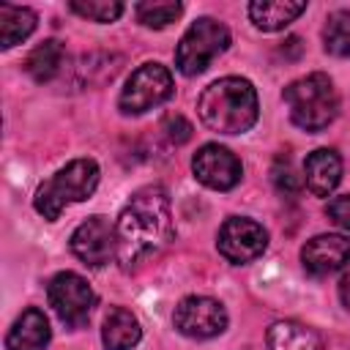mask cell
<instances>
[{
  "mask_svg": "<svg viewBox=\"0 0 350 350\" xmlns=\"http://www.w3.org/2000/svg\"><path fill=\"white\" fill-rule=\"evenodd\" d=\"M268 350H323V336L298 320H276L265 334Z\"/></svg>",
  "mask_w": 350,
  "mask_h": 350,
  "instance_id": "15",
  "label": "cell"
},
{
  "mask_svg": "<svg viewBox=\"0 0 350 350\" xmlns=\"http://www.w3.org/2000/svg\"><path fill=\"white\" fill-rule=\"evenodd\" d=\"M98 175L101 172H98V164L93 159H74V161H68L49 180H44L38 186L36 200H33L36 211L44 219L55 221L66 211V205L82 202V200H88L96 191Z\"/></svg>",
  "mask_w": 350,
  "mask_h": 350,
  "instance_id": "3",
  "label": "cell"
},
{
  "mask_svg": "<svg viewBox=\"0 0 350 350\" xmlns=\"http://www.w3.org/2000/svg\"><path fill=\"white\" fill-rule=\"evenodd\" d=\"M68 8L90 22H115L123 14V3L118 0H71Z\"/></svg>",
  "mask_w": 350,
  "mask_h": 350,
  "instance_id": "22",
  "label": "cell"
},
{
  "mask_svg": "<svg viewBox=\"0 0 350 350\" xmlns=\"http://www.w3.org/2000/svg\"><path fill=\"white\" fill-rule=\"evenodd\" d=\"M142 339L139 320L126 309V306H112L104 317L101 328V342L107 350H131Z\"/></svg>",
  "mask_w": 350,
  "mask_h": 350,
  "instance_id": "17",
  "label": "cell"
},
{
  "mask_svg": "<svg viewBox=\"0 0 350 350\" xmlns=\"http://www.w3.org/2000/svg\"><path fill=\"white\" fill-rule=\"evenodd\" d=\"M271 175H273V183H276V189H279L282 194H295V191H298V186H301V180L293 175L290 161H282V159H279V161L273 164Z\"/></svg>",
  "mask_w": 350,
  "mask_h": 350,
  "instance_id": "23",
  "label": "cell"
},
{
  "mask_svg": "<svg viewBox=\"0 0 350 350\" xmlns=\"http://www.w3.org/2000/svg\"><path fill=\"white\" fill-rule=\"evenodd\" d=\"M342 180V159L331 148H317L304 161V183L314 197H328Z\"/></svg>",
  "mask_w": 350,
  "mask_h": 350,
  "instance_id": "13",
  "label": "cell"
},
{
  "mask_svg": "<svg viewBox=\"0 0 350 350\" xmlns=\"http://www.w3.org/2000/svg\"><path fill=\"white\" fill-rule=\"evenodd\" d=\"M323 46L328 55L350 57V11H334L323 27Z\"/></svg>",
  "mask_w": 350,
  "mask_h": 350,
  "instance_id": "20",
  "label": "cell"
},
{
  "mask_svg": "<svg viewBox=\"0 0 350 350\" xmlns=\"http://www.w3.org/2000/svg\"><path fill=\"white\" fill-rule=\"evenodd\" d=\"M304 11H306V3L304 0H257V3L249 5V16H252L254 27L257 30H265V33L284 30Z\"/></svg>",
  "mask_w": 350,
  "mask_h": 350,
  "instance_id": "16",
  "label": "cell"
},
{
  "mask_svg": "<svg viewBox=\"0 0 350 350\" xmlns=\"http://www.w3.org/2000/svg\"><path fill=\"white\" fill-rule=\"evenodd\" d=\"M191 170H194V178L213 191L235 189L241 183V175H243L238 156L232 150H227L224 145H216V142H208L194 153Z\"/></svg>",
  "mask_w": 350,
  "mask_h": 350,
  "instance_id": "11",
  "label": "cell"
},
{
  "mask_svg": "<svg viewBox=\"0 0 350 350\" xmlns=\"http://www.w3.org/2000/svg\"><path fill=\"white\" fill-rule=\"evenodd\" d=\"M46 298H49V306L55 309V314L68 328L85 325L88 317H90V312H93V306H96V293L74 271L55 273L49 279V284H46Z\"/></svg>",
  "mask_w": 350,
  "mask_h": 350,
  "instance_id": "7",
  "label": "cell"
},
{
  "mask_svg": "<svg viewBox=\"0 0 350 350\" xmlns=\"http://www.w3.org/2000/svg\"><path fill=\"white\" fill-rule=\"evenodd\" d=\"M284 104L290 109V118L304 131H323L339 112V96L334 82L314 71L306 74L284 88Z\"/></svg>",
  "mask_w": 350,
  "mask_h": 350,
  "instance_id": "4",
  "label": "cell"
},
{
  "mask_svg": "<svg viewBox=\"0 0 350 350\" xmlns=\"http://www.w3.org/2000/svg\"><path fill=\"white\" fill-rule=\"evenodd\" d=\"M161 129H164L167 139L175 142V145H183L186 139H191V123H189L183 115H170Z\"/></svg>",
  "mask_w": 350,
  "mask_h": 350,
  "instance_id": "25",
  "label": "cell"
},
{
  "mask_svg": "<svg viewBox=\"0 0 350 350\" xmlns=\"http://www.w3.org/2000/svg\"><path fill=\"white\" fill-rule=\"evenodd\" d=\"M63 57H66L63 44L55 41V38H46V41H41L38 46L30 49V55L25 57V71H27L36 82H49V79L60 71Z\"/></svg>",
  "mask_w": 350,
  "mask_h": 350,
  "instance_id": "19",
  "label": "cell"
},
{
  "mask_svg": "<svg viewBox=\"0 0 350 350\" xmlns=\"http://www.w3.org/2000/svg\"><path fill=\"white\" fill-rule=\"evenodd\" d=\"M118 262L131 271L139 262L161 254L172 241V211L164 186H142L123 205L118 221Z\"/></svg>",
  "mask_w": 350,
  "mask_h": 350,
  "instance_id": "1",
  "label": "cell"
},
{
  "mask_svg": "<svg viewBox=\"0 0 350 350\" xmlns=\"http://www.w3.org/2000/svg\"><path fill=\"white\" fill-rule=\"evenodd\" d=\"M268 246V232L262 224L246 216H230L216 235L219 254L232 265H246L257 260Z\"/></svg>",
  "mask_w": 350,
  "mask_h": 350,
  "instance_id": "8",
  "label": "cell"
},
{
  "mask_svg": "<svg viewBox=\"0 0 350 350\" xmlns=\"http://www.w3.org/2000/svg\"><path fill=\"white\" fill-rule=\"evenodd\" d=\"M49 345V320L41 309H25L5 336V350H46Z\"/></svg>",
  "mask_w": 350,
  "mask_h": 350,
  "instance_id": "14",
  "label": "cell"
},
{
  "mask_svg": "<svg viewBox=\"0 0 350 350\" xmlns=\"http://www.w3.org/2000/svg\"><path fill=\"white\" fill-rule=\"evenodd\" d=\"M71 252L90 268L107 265L118 257V235L115 224L107 216H90L71 232Z\"/></svg>",
  "mask_w": 350,
  "mask_h": 350,
  "instance_id": "9",
  "label": "cell"
},
{
  "mask_svg": "<svg viewBox=\"0 0 350 350\" xmlns=\"http://www.w3.org/2000/svg\"><path fill=\"white\" fill-rule=\"evenodd\" d=\"M175 328L191 339H211L227 328V312L208 295H189L175 306Z\"/></svg>",
  "mask_w": 350,
  "mask_h": 350,
  "instance_id": "10",
  "label": "cell"
},
{
  "mask_svg": "<svg viewBox=\"0 0 350 350\" xmlns=\"http://www.w3.org/2000/svg\"><path fill=\"white\" fill-rule=\"evenodd\" d=\"M134 14H137L139 25L159 30V27L172 25V22L183 14V5H180V3H172V0H161V3H137V5H134Z\"/></svg>",
  "mask_w": 350,
  "mask_h": 350,
  "instance_id": "21",
  "label": "cell"
},
{
  "mask_svg": "<svg viewBox=\"0 0 350 350\" xmlns=\"http://www.w3.org/2000/svg\"><path fill=\"white\" fill-rule=\"evenodd\" d=\"M230 46V30L213 16H200L180 36L175 49V66L183 77L202 74L224 49Z\"/></svg>",
  "mask_w": 350,
  "mask_h": 350,
  "instance_id": "5",
  "label": "cell"
},
{
  "mask_svg": "<svg viewBox=\"0 0 350 350\" xmlns=\"http://www.w3.org/2000/svg\"><path fill=\"white\" fill-rule=\"evenodd\" d=\"M301 262L312 276H328L350 262V241L339 232H323L304 243Z\"/></svg>",
  "mask_w": 350,
  "mask_h": 350,
  "instance_id": "12",
  "label": "cell"
},
{
  "mask_svg": "<svg viewBox=\"0 0 350 350\" xmlns=\"http://www.w3.org/2000/svg\"><path fill=\"white\" fill-rule=\"evenodd\" d=\"M33 30H36V11L25 5H11V3L0 5V46L3 49L22 44Z\"/></svg>",
  "mask_w": 350,
  "mask_h": 350,
  "instance_id": "18",
  "label": "cell"
},
{
  "mask_svg": "<svg viewBox=\"0 0 350 350\" xmlns=\"http://www.w3.org/2000/svg\"><path fill=\"white\" fill-rule=\"evenodd\" d=\"M325 216H328L336 227H342V230L350 232V194L334 197V200L325 205Z\"/></svg>",
  "mask_w": 350,
  "mask_h": 350,
  "instance_id": "24",
  "label": "cell"
},
{
  "mask_svg": "<svg viewBox=\"0 0 350 350\" xmlns=\"http://www.w3.org/2000/svg\"><path fill=\"white\" fill-rule=\"evenodd\" d=\"M339 301L345 304V309H350V268L339 279Z\"/></svg>",
  "mask_w": 350,
  "mask_h": 350,
  "instance_id": "26",
  "label": "cell"
},
{
  "mask_svg": "<svg viewBox=\"0 0 350 350\" xmlns=\"http://www.w3.org/2000/svg\"><path fill=\"white\" fill-rule=\"evenodd\" d=\"M172 96V74L161 63H142L131 77L126 79V88L120 90L118 107L126 115H142L159 104H164Z\"/></svg>",
  "mask_w": 350,
  "mask_h": 350,
  "instance_id": "6",
  "label": "cell"
},
{
  "mask_svg": "<svg viewBox=\"0 0 350 350\" xmlns=\"http://www.w3.org/2000/svg\"><path fill=\"white\" fill-rule=\"evenodd\" d=\"M200 120L216 134H243L257 123L260 104L249 79L224 77L211 82L197 101Z\"/></svg>",
  "mask_w": 350,
  "mask_h": 350,
  "instance_id": "2",
  "label": "cell"
}]
</instances>
